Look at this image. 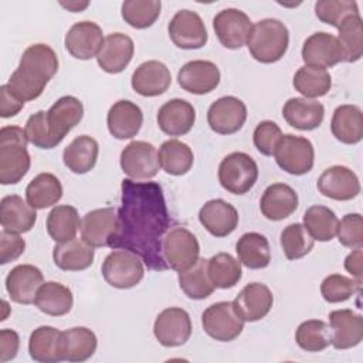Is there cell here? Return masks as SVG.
Listing matches in <instances>:
<instances>
[{
    "label": "cell",
    "instance_id": "f6af8a7d",
    "mask_svg": "<svg viewBox=\"0 0 363 363\" xmlns=\"http://www.w3.org/2000/svg\"><path fill=\"white\" fill-rule=\"evenodd\" d=\"M294 88L308 98H319L326 95L332 88V77L323 68L303 65L294 75Z\"/></svg>",
    "mask_w": 363,
    "mask_h": 363
},
{
    "label": "cell",
    "instance_id": "ac0fdd59",
    "mask_svg": "<svg viewBox=\"0 0 363 363\" xmlns=\"http://www.w3.org/2000/svg\"><path fill=\"white\" fill-rule=\"evenodd\" d=\"M302 60L308 67L326 69L343 61V51L335 35L318 31L305 40Z\"/></svg>",
    "mask_w": 363,
    "mask_h": 363
},
{
    "label": "cell",
    "instance_id": "7a4b0ae2",
    "mask_svg": "<svg viewBox=\"0 0 363 363\" xmlns=\"http://www.w3.org/2000/svg\"><path fill=\"white\" fill-rule=\"evenodd\" d=\"M58 71V57L47 44H33L27 47L20 58V64L9 78V88L23 102L37 99L48 81Z\"/></svg>",
    "mask_w": 363,
    "mask_h": 363
},
{
    "label": "cell",
    "instance_id": "9f6ffc18",
    "mask_svg": "<svg viewBox=\"0 0 363 363\" xmlns=\"http://www.w3.org/2000/svg\"><path fill=\"white\" fill-rule=\"evenodd\" d=\"M26 250V241L16 233H0V264L6 265L17 259Z\"/></svg>",
    "mask_w": 363,
    "mask_h": 363
},
{
    "label": "cell",
    "instance_id": "f907efd6",
    "mask_svg": "<svg viewBox=\"0 0 363 363\" xmlns=\"http://www.w3.org/2000/svg\"><path fill=\"white\" fill-rule=\"evenodd\" d=\"M362 281L349 278L340 274L328 275L320 284L322 298L329 303L345 302L349 298L360 294Z\"/></svg>",
    "mask_w": 363,
    "mask_h": 363
},
{
    "label": "cell",
    "instance_id": "f546056e",
    "mask_svg": "<svg viewBox=\"0 0 363 363\" xmlns=\"http://www.w3.org/2000/svg\"><path fill=\"white\" fill-rule=\"evenodd\" d=\"M96 346L95 333L85 326H75L60 335V356L65 362H85L94 356Z\"/></svg>",
    "mask_w": 363,
    "mask_h": 363
},
{
    "label": "cell",
    "instance_id": "60d3db41",
    "mask_svg": "<svg viewBox=\"0 0 363 363\" xmlns=\"http://www.w3.org/2000/svg\"><path fill=\"white\" fill-rule=\"evenodd\" d=\"M179 286L190 299H206L216 289L207 272V259L199 258L187 269L179 271Z\"/></svg>",
    "mask_w": 363,
    "mask_h": 363
},
{
    "label": "cell",
    "instance_id": "94428289",
    "mask_svg": "<svg viewBox=\"0 0 363 363\" xmlns=\"http://www.w3.org/2000/svg\"><path fill=\"white\" fill-rule=\"evenodd\" d=\"M88 1H84V3H79V1H68V3H64V1H61V6L62 7H65V9H68L69 11H72V13H78V11H82L85 7H88Z\"/></svg>",
    "mask_w": 363,
    "mask_h": 363
},
{
    "label": "cell",
    "instance_id": "5bb4252c",
    "mask_svg": "<svg viewBox=\"0 0 363 363\" xmlns=\"http://www.w3.org/2000/svg\"><path fill=\"white\" fill-rule=\"evenodd\" d=\"M247 119L245 104L235 96H221L207 111V123L218 135L238 132Z\"/></svg>",
    "mask_w": 363,
    "mask_h": 363
},
{
    "label": "cell",
    "instance_id": "30bf717a",
    "mask_svg": "<svg viewBox=\"0 0 363 363\" xmlns=\"http://www.w3.org/2000/svg\"><path fill=\"white\" fill-rule=\"evenodd\" d=\"M121 167L132 180H149L159 172L156 147L145 140H133L121 152Z\"/></svg>",
    "mask_w": 363,
    "mask_h": 363
},
{
    "label": "cell",
    "instance_id": "d6986e66",
    "mask_svg": "<svg viewBox=\"0 0 363 363\" xmlns=\"http://www.w3.org/2000/svg\"><path fill=\"white\" fill-rule=\"evenodd\" d=\"M220 69L211 61L194 60L186 62L177 72V82L186 92L204 95L220 84Z\"/></svg>",
    "mask_w": 363,
    "mask_h": 363
},
{
    "label": "cell",
    "instance_id": "e0dca14e",
    "mask_svg": "<svg viewBox=\"0 0 363 363\" xmlns=\"http://www.w3.org/2000/svg\"><path fill=\"white\" fill-rule=\"evenodd\" d=\"M316 186L322 196L337 201L352 200L360 193V182L356 173L340 164L323 170Z\"/></svg>",
    "mask_w": 363,
    "mask_h": 363
},
{
    "label": "cell",
    "instance_id": "4dcf8cb0",
    "mask_svg": "<svg viewBox=\"0 0 363 363\" xmlns=\"http://www.w3.org/2000/svg\"><path fill=\"white\" fill-rule=\"evenodd\" d=\"M37 221L35 208L17 194H9L0 201V223L9 233H27Z\"/></svg>",
    "mask_w": 363,
    "mask_h": 363
},
{
    "label": "cell",
    "instance_id": "11a10c76",
    "mask_svg": "<svg viewBox=\"0 0 363 363\" xmlns=\"http://www.w3.org/2000/svg\"><path fill=\"white\" fill-rule=\"evenodd\" d=\"M282 138L281 128L272 121H262L254 129L252 140L257 150L264 156H272L275 147Z\"/></svg>",
    "mask_w": 363,
    "mask_h": 363
},
{
    "label": "cell",
    "instance_id": "cb8c5ba5",
    "mask_svg": "<svg viewBox=\"0 0 363 363\" xmlns=\"http://www.w3.org/2000/svg\"><path fill=\"white\" fill-rule=\"evenodd\" d=\"M132 88L142 96H159L172 84L170 69L160 61L150 60L142 62L132 74Z\"/></svg>",
    "mask_w": 363,
    "mask_h": 363
},
{
    "label": "cell",
    "instance_id": "4316f807",
    "mask_svg": "<svg viewBox=\"0 0 363 363\" xmlns=\"http://www.w3.org/2000/svg\"><path fill=\"white\" fill-rule=\"evenodd\" d=\"M332 345L337 350L352 349L363 339V318L352 309H336L329 313Z\"/></svg>",
    "mask_w": 363,
    "mask_h": 363
},
{
    "label": "cell",
    "instance_id": "e575fe53",
    "mask_svg": "<svg viewBox=\"0 0 363 363\" xmlns=\"http://www.w3.org/2000/svg\"><path fill=\"white\" fill-rule=\"evenodd\" d=\"M99 146L98 142L88 136L81 135L77 136L62 153L64 164L75 174H85L91 172L98 160Z\"/></svg>",
    "mask_w": 363,
    "mask_h": 363
},
{
    "label": "cell",
    "instance_id": "ba28073f",
    "mask_svg": "<svg viewBox=\"0 0 363 363\" xmlns=\"http://www.w3.org/2000/svg\"><path fill=\"white\" fill-rule=\"evenodd\" d=\"M163 258L169 268L183 271L200 258V244L196 235L184 227H172L163 238Z\"/></svg>",
    "mask_w": 363,
    "mask_h": 363
},
{
    "label": "cell",
    "instance_id": "f35d334b",
    "mask_svg": "<svg viewBox=\"0 0 363 363\" xmlns=\"http://www.w3.org/2000/svg\"><path fill=\"white\" fill-rule=\"evenodd\" d=\"M160 167L172 176L186 174L194 162V155L190 146L177 139L164 140L157 152Z\"/></svg>",
    "mask_w": 363,
    "mask_h": 363
},
{
    "label": "cell",
    "instance_id": "7bdbcfd3",
    "mask_svg": "<svg viewBox=\"0 0 363 363\" xmlns=\"http://www.w3.org/2000/svg\"><path fill=\"white\" fill-rule=\"evenodd\" d=\"M207 272L211 284L218 289L235 286L242 277L241 262L228 252H218L207 259Z\"/></svg>",
    "mask_w": 363,
    "mask_h": 363
},
{
    "label": "cell",
    "instance_id": "5b68a950",
    "mask_svg": "<svg viewBox=\"0 0 363 363\" xmlns=\"http://www.w3.org/2000/svg\"><path fill=\"white\" fill-rule=\"evenodd\" d=\"M258 179L255 160L244 152L227 155L218 166V182L224 190L242 196L248 193Z\"/></svg>",
    "mask_w": 363,
    "mask_h": 363
},
{
    "label": "cell",
    "instance_id": "2e32d148",
    "mask_svg": "<svg viewBox=\"0 0 363 363\" xmlns=\"http://www.w3.org/2000/svg\"><path fill=\"white\" fill-rule=\"evenodd\" d=\"M102 28L94 21H79L67 31L64 44L67 51L77 60H91L98 57L104 45Z\"/></svg>",
    "mask_w": 363,
    "mask_h": 363
},
{
    "label": "cell",
    "instance_id": "ffe728a7",
    "mask_svg": "<svg viewBox=\"0 0 363 363\" xmlns=\"http://www.w3.org/2000/svg\"><path fill=\"white\" fill-rule=\"evenodd\" d=\"M274 303L271 289L261 282L247 284L233 301V305L244 322H257L265 318Z\"/></svg>",
    "mask_w": 363,
    "mask_h": 363
},
{
    "label": "cell",
    "instance_id": "4fadbf2b",
    "mask_svg": "<svg viewBox=\"0 0 363 363\" xmlns=\"http://www.w3.org/2000/svg\"><path fill=\"white\" fill-rule=\"evenodd\" d=\"M153 333L157 342L164 347H177L184 345L191 336V320L182 308H166L155 319Z\"/></svg>",
    "mask_w": 363,
    "mask_h": 363
},
{
    "label": "cell",
    "instance_id": "7c38bea8",
    "mask_svg": "<svg viewBox=\"0 0 363 363\" xmlns=\"http://www.w3.org/2000/svg\"><path fill=\"white\" fill-rule=\"evenodd\" d=\"M214 33L223 47L238 50L247 44L252 23L250 17L238 9H224L213 18Z\"/></svg>",
    "mask_w": 363,
    "mask_h": 363
},
{
    "label": "cell",
    "instance_id": "91938a15",
    "mask_svg": "<svg viewBox=\"0 0 363 363\" xmlns=\"http://www.w3.org/2000/svg\"><path fill=\"white\" fill-rule=\"evenodd\" d=\"M345 269L352 277H354V279L362 281V277H363V251H362V248H354L345 258Z\"/></svg>",
    "mask_w": 363,
    "mask_h": 363
},
{
    "label": "cell",
    "instance_id": "83f0119b",
    "mask_svg": "<svg viewBox=\"0 0 363 363\" xmlns=\"http://www.w3.org/2000/svg\"><path fill=\"white\" fill-rule=\"evenodd\" d=\"M133 52V40L123 33H113L105 37L96 61L102 71L108 74H119L129 65Z\"/></svg>",
    "mask_w": 363,
    "mask_h": 363
},
{
    "label": "cell",
    "instance_id": "db71d44e",
    "mask_svg": "<svg viewBox=\"0 0 363 363\" xmlns=\"http://www.w3.org/2000/svg\"><path fill=\"white\" fill-rule=\"evenodd\" d=\"M47 112L45 111H38L33 113L27 122H26V136L30 143H33L38 149H52L55 147V143L51 138L50 129L47 126V119H45Z\"/></svg>",
    "mask_w": 363,
    "mask_h": 363
},
{
    "label": "cell",
    "instance_id": "ab89813d",
    "mask_svg": "<svg viewBox=\"0 0 363 363\" xmlns=\"http://www.w3.org/2000/svg\"><path fill=\"white\" fill-rule=\"evenodd\" d=\"M60 335L54 326H40L34 329L28 339V353L40 363L62 362L60 356Z\"/></svg>",
    "mask_w": 363,
    "mask_h": 363
},
{
    "label": "cell",
    "instance_id": "1f68e13d",
    "mask_svg": "<svg viewBox=\"0 0 363 363\" xmlns=\"http://www.w3.org/2000/svg\"><path fill=\"white\" fill-rule=\"evenodd\" d=\"M282 116L295 129L313 130L323 122L325 108L313 99L289 98L282 108Z\"/></svg>",
    "mask_w": 363,
    "mask_h": 363
},
{
    "label": "cell",
    "instance_id": "f1b7e54d",
    "mask_svg": "<svg viewBox=\"0 0 363 363\" xmlns=\"http://www.w3.org/2000/svg\"><path fill=\"white\" fill-rule=\"evenodd\" d=\"M298 208L296 191L285 183H274L264 190L259 201L262 216L271 221H281Z\"/></svg>",
    "mask_w": 363,
    "mask_h": 363
},
{
    "label": "cell",
    "instance_id": "52a82bcc",
    "mask_svg": "<svg viewBox=\"0 0 363 363\" xmlns=\"http://www.w3.org/2000/svg\"><path fill=\"white\" fill-rule=\"evenodd\" d=\"M277 164L286 173L294 176H302L312 170L315 162L313 145L303 136L292 133L282 135L275 152Z\"/></svg>",
    "mask_w": 363,
    "mask_h": 363
},
{
    "label": "cell",
    "instance_id": "603a6c76",
    "mask_svg": "<svg viewBox=\"0 0 363 363\" xmlns=\"http://www.w3.org/2000/svg\"><path fill=\"white\" fill-rule=\"evenodd\" d=\"M116 231V210L102 207L88 211L81 220V238L91 247H106Z\"/></svg>",
    "mask_w": 363,
    "mask_h": 363
},
{
    "label": "cell",
    "instance_id": "74e56055",
    "mask_svg": "<svg viewBox=\"0 0 363 363\" xmlns=\"http://www.w3.org/2000/svg\"><path fill=\"white\" fill-rule=\"evenodd\" d=\"M62 197V184L52 173L37 174L26 187L27 203L35 208L43 210L57 204Z\"/></svg>",
    "mask_w": 363,
    "mask_h": 363
},
{
    "label": "cell",
    "instance_id": "44dd1931",
    "mask_svg": "<svg viewBox=\"0 0 363 363\" xmlns=\"http://www.w3.org/2000/svg\"><path fill=\"white\" fill-rule=\"evenodd\" d=\"M43 282L44 277L40 268L31 264H21L7 274L6 289L13 302L30 305L34 303L37 291Z\"/></svg>",
    "mask_w": 363,
    "mask_h": 363
},
{
    "label": "cell",
    "instance_id": "7dc6e473",
    "mask_svg": "<svg viewBox=\"0 0 363 363\" xmlns=\"http://www.w3.org/2000/svg\"><path fill=\"white\" fill-rule=\"evenodd\" d=\"M160 9L159 0H126L122 3L121 14L130 27L143 30L155 24L160 16Z\"/></svg>",
    "mask_w": 363,
    "mask_h": 363
},
{
    "label": "cell",
    "instance_id": "b9f144b4",
    "mask_svg": "<svg viewBox=\"0 0 363 363\" xmlns=\"http://www.w3.org/2000/svg\"><path fill=\"white\" fill-rule=\"evenodd\" d=\"M79 228L81 220L77 208L72 206H57L47 216V233L55 242H65L75 238Z\"/></svg>",
    "mask_w": 363,
    "mask_h": 363
},
{
    "label": "cell",
    "instance_id": "c3c4849f",
    "mask_svg": "<svg viewBox=\"0 0 363 363\" xmlns=\"http://www.w3.org/2000/svg\"><path fill=\"white\" fill-rule=\"evenodd\" d=\"M339 35L336 37L342 51H343V61L346 62H356L363 55V27H362V17L352 16L347 17L339 26Z\"/></svg>",
    "mask_w": 363,
    "mask_h": 363
},
{
    "label": "cell",
    "instance_id": "f5cc1de1",
    "mask_svg": "<svg viewBox=\"0 0 363 363\" xmlns=\"http://www.w3.org/2000/svg\"><path fill=\"white\" fill-rule=\"evenodd\" d=\"M336 235L339 242L347 248H362L363 245V218L359 213L343 216L337 224Z\"/></svg>",
    "mask_w": 363,
    "mask_h": 363
},
{
    "label": "cell",
    "instance_id": "9c48e42d",
    "mask_svg": "<svg viewBox=\"0 0 363 363\" xmlns=\"http://www.w3.org/2000/svg\"><path fill=\"white\" fill-rule=\"evenodd\" d=\"M244 323L233 302L228 301L210 305L201 315L204 332L218 342H231L238 337L244 329Z\"/></svg>",
    "mask_w": 363,
    "mask_h": 363
},
{
    "label": "cell",
    "instance_id": "816d5d0a",
    "mask_svg": "<svg viewBox=\"0 0 363 363\" xmlns=\"http://www.w3.org/2000/svg\"><path fill=\"white\" fill-rule=\"evenodd\" d=\"M315 14L322 23L336 28L347 17L360 16L357 3L346 0H319L315 3Z\"/></svg>",
    "mask_w": 363,
    "mask_h": 363
},
{
    "label": "cell",
    "instance_id": "6f0895ef",
    "mask_svg": "<svg viewBox=\"0 0 363 363\" xmlns=\"http://www.w3.org/2000/svg\"><path fill=\"white\" fill-rule=\"evenodd\" d=\"M24 106V102L17 98L7 84L0 86V116L1 118H11L16 116Z\"/></svg>",
    "mask_w": 363,
    "mask_h": 363
},
{
    "label": "cell",
    "instance_id": "ee69618b",
    "mask_svg": "<svg viewBox=\"0 0 363 363\" xmlns=\"http://www.w3.org/2000/svg\"><path fill=\"white\" fill-rule=\"evenodd\" d=\"M339 220L326 206H311L303 214V227L313 240L330 241L336 235Z\"/></svg>",
    "mask_w": 363,
    "mask_h": 363
},
{
    "label": "cell",
    "instance_id": "8fae6325",
    "mask_svg": "<svg viewBox=\"0 0 363 363\" xmlns=\"http://www.w3.org/2000/svg\"><path fill=\"white\" fill-rule=\"evenodd\" d=\"M169 37L182 50H197L207 44L208 34L201 17L191 10L177 11L167 26Z\"/></svg>",
    "mask_w": 363,
    "mask_h": 363
},
{
    "label": "cell",
    "instance_id": "680465c9",
    "mask_svg": "<svg viewBox=\"0 0 363 363\" xmlns=\"http://www.w3.org/2000/svg\"><path fill=\"white\" fill-rule=\"evenodd\" d=\"M20 347L18 333L13 329L0 330V362H9L17 356Z\"/></svg>",
    "mask_w": 363,
    "mask_h": 363
},
{
    "label": "cell",
    "instance_id": "bcb514c9",
    "mask_svg": "<svg viewBox=\"0 0 363 363\" xmlns=\"http://www.w3.org/2000/svg\"><path fill=\"white\" fill-rule=\"evenodd\" d=\"M295 340L302 350L322 352L332 345V330L326 322L320 319H309L298 326Z\"/></svg>",
    "mask_w": 363,
    "mask_h": 363
},
{
    "label": "cell",
    "instance_id": "d590c367",
    "mask_svg": "<svg viewBox=\"0 0 363 363\" xmlns=\"http://www.w3.org/2000/svg\"><path fill=\"white\" fill-rule=\"evenodd\" d=\"M34 305L45 315L62 316L72 309V292L68 286L60 282L47 281L38 288Z\"/></svg>",
    "mask_w": 363,
    "mask_h": 363
},
{
    "label": "cell",
    "instance_id": "681fc988",
    "mask_svg": "<svg viewBox=\"0 0 363 363\" xmlns=\"http://www.w3.org/2000/svg\"><path fill=\"white\" fill-rule=\"evenodd\" d=\"M315 240L305 230L303 224L294 223L286 225L281 233V247L285 257L291 261L299 259L311 252Z\"/></svg>",
    "mask_w": 363,
    "mask_h": 363
},
{
    "label": "cell",
    "instance_id": "6da1fadb",
    "mask_svg": "<svg viewBox=\"0 0 363 363\" xmlns=\"http://www.w3.org/2000/svg\"><path fill=\"white\" fill-rule=\"evenodd\" d=\"M170 216L162 186L156 182L123 179L121 206L116 211V231L108 247L128 250L152 271H164L163 238L170 230Z\"/></svg>",
    "mask_w": 363,
    "mask_h": 363
},
{
    "label": "cell",
    "instance_id": "d4e9b609",
    "mask_svg": "<svg viewBox=\"0 0 363 363\" xmlns=\"http://www.w3.org/2000/svg\"><path fill=\"white\" fill-rule=\"evenodd\" d=\"M196 122V109L186 99L174 98L164 102L157 111V125L169 136L189 133Z\"/></svg>",
    "mask_w": 363,
    "mask_h": 363
},
{
    "label": "cell",
    "instance_id": "8d00e7d4",
    "mask_svg": "<svg viewBox=\"0 0 363 363\" xmlns=\"http://www.w3.org/2000/svg\"><path fill=\"white\" fill-rule=\"evenodd\" d=\"M235 251L238 261L250 269H261L269 265L271 248L265 235L259 233H245L242 234L237 244Z\"/></svg>",
    "mask_w": 363,
    "mask_h": 363
},
{
    "label": "cell",
    "instance_id": "9a60e30c",
    "mask_svg": "<svg viewBox=\"0 0 363 363\" xmlns=\"http://www.w3.org/2000/svg\"><path fill=\"white\" fill-rule=\"evenodd\" d=\"M82 116L84 105L75 96H62L51 105V108L47 111L45 119L55 146H58L69 130L81 122Z\"/></svg>",
    "mask_w": 363,
    "mask_h": 363
},
{
    "label": "cell",
    "instance_id": "d6a6232c",
    "mask_svg": "<svg viewBox=\"0 0 363 363\" xmlns=\"http://www.w3.org/2000/svg\"><path fill=\"white\" fill-rule=\"evenodd\" d=\"M332 135L345 145H356L363 139V113L356 105H340L330 121Z\"/></svg>",
    "mask_w": 363,
    "mask_h": 363
},
{
    "label": "cell",
    "instance_id": "8992f818",
    "mask_svg": "<svg viewBox=\"0 0 363 363\" xmlns=\"http://www.w3.org/2000/svg\"><path fill=\"white\" fill-rule=\"evenodd\" d=\"M104 279L113 288L129 289L136 286L145 275L143 261L128 250H113L109 252L101 267Z\"/></svg>",
    "mask_w": 363,
    "mask_h": 363
},
{
    "label": "cell",
    "instance_id": "836d02e7",
    "mask_svg": "<svg viewBox=\"0 0 363 363\" xmlns=\"http://www.w3.org/2000/svg\"><path fill=\"white\" fill-rule=\"evenodd\" d=\"M94 257V247L79 238H72L65 242H57L52 250L54 264L62 271L86 269L92 265Z\"/></svg>",
    "mask_w": 363,
    "mask_h": 363
},
{
    "label": "cell",
    "instance_id": "3957f363",
    "mask_svg": "<svg viewBox=\"0 0 363 363\" xmlns=\"http://www.w3.org/2000/svg\"><path fill=\"white\" fill-rule=\"evenodd\" d=\"M26 132L14 125L0 129V183L17 184L30 170Z\"/></svg>",
    "mask_w": 363,
    "mask_h": 363
},
{
    "label": "cell",
    "instance_id": "7402d4cb",
    "mask_svg": "<svg viewBox=\"0 0 363 363\" xmlns=\"http://www.w3.org/2000/svg\"><path fill=\"white\" fill-rule=\"evenodd\" d=\"M199 221L214 237L230 235L238 225V211L223 199H213L204 203L199 211Z\"/></svg>",
    "mask_w": 363,
    "mask_h": 363
},
{
    "label": "cell",
    "instance_id": "277c9868",
    "mask_svg": "<svg viewBox=\"0 0 363 363\" xmlns=\"http://www.w3.org/2000/svg\"><path fill=\"white\" fill-rule=\"evenodd\" d=\"M289 45V31L277 18H264L251 28L247 47L251 57L262 64L279 61Z\"/></svg>",
    "mask_w": 363,
    "mask_h": 363
},
{
    "label": "cell",
    "instance_id": "484cf974",
    "mask_svg": "<svg viewBox=\"0 0 363 363\" xmlns=\"http://www.w3.org/2000/svg\"><path fill=\"white\" fill-rule=\"evenodd\" d=\"M143 123L142 109L132 101L121 99L115 102L106 115V125L109 133L119 139H132L136 136Z\"/></svg>",
    "mask_w": 363,
    "mask_h": 363
}]
</instances>
